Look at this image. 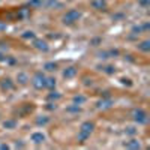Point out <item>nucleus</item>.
Masks as SVG:
<instances>
[{"label":"nucleus","instance_id":"f257e3e1","mask_svg":"<svg viewBox=\"0 0 150 150\" xmlns=\"http://www.w3.org/2000/svg\"><path fill=\"white\" fill-rule=\"evenodd\" d=\"M93 129H95V125L92 122H84L81 125V128H80V132H78V141L80 143L87 141V138L90 137V134L93 132Z\"/></svg>","mask_w":150,"mask_h":150},{"label":"nucleus","instance_id":"f03ea898","mask_svg":"<svg viewBox=\"0 0 150 150\" xmlns=\"http://www.w3.org/2000/svg\"><path fill=\"white\" fill-rule=\"evenodd\" d=\"M45 81H47V77L42 74V72H36L33 75V80H32V84L36 90H42L45 89Z\"/></svg>","mask_w":150,"mask_h":150},{"label":"nucleus","instance_id":"7ed1b4c3","mask_svg":"<svg viewBox=\"0 0 150 150\" xmlns=\"http://www.w3.org/2000/svg\"><path fill=\"white\" fill-rule=\"evenodd\" d=\"M81 18V12L77 11V9H71L68 11L66 14L63 15V23L65 24H74L75 21H78Z\"/></svg>","mask_w":150,"mask_h":150},{"label":"nucleus","instance_id":"20e7f679","mask_svg":"<svg viewBox=\"0 0 150 150\" xmlns=\"http://www.w3.org/2000/svg\"><path fill=\"white\" fill-rule=\"evenodd\" d=\"M132 117H134V120H135L137 123H140V125L147 123V112H146L144 110H141V108L135 110V111L132 112Z\"/></svg>","mask_w":150,"mask_h":150},{"label":"nucleus","instance_id":"39448f33","mask_svg":"<svg viewBox=\"0 0 150 150\" xmlns=\"http://www.w3.org/2000/svg\"><path fill=\"white\" fill-rule=\"evenodd\" d=\"M0 87H2L3 92H9L14 89V83H12L11 78H3L2 81H0Z\"/></svg>","mask_w":150,"mask_h":150},{"label":"nucleus","instance_id":"423d86ee","mask_svg":"<svg viewBox=\"0 0 150 150\" xmlns=\"http://www.w3.org/2000/svg\"><path fill=\"white\" fill-rule=\"evenodd\" d=\"M75 75H77V68H75V66H69V68H66L63 71V78H66V80L74 78Z\"/></svg>","mask_w":150,"mask_h":150},{"label":"nucleus","instance_id":"0eeeda50","mask_svg":"<svg viewBox=\"0 0 150 150\" xmlns=\"http://www.w3.org/2000/svg\"><path fill=\"white\" fill-rule=\"evenodd\" d=\"M33 47L35 48H38V50H41V51H48V44L45 42V41H42V39H35L33 41Z\"/></svg>","mask_w":150,"mask_h":150},{"label":"nucleus","instance_id":"6e6552de","mask_svg":"<svg viewBox=\"0 0 150 150\" xmlns=\"http://www.w3.org/2000/svg\"><path fill=\"white\" fill-rule=\"evenodd\" d=\"M32 141L35 144H42L45 141V135L42 132H33L32 134Z\"/></svg>","mask_w":150,"mask_h":150},{"label":"nucleus","instance_id":"1a4fd4ad","mask_svg":"<svg viewBox=\"0 0 150 150\" xmlns=\"http://www.w3.org/2000/svg\"><path fill=\"white\" fill-rule=\"evenodd\" d=\"M125 147L131 149V150H137V149L141 147V144H140L138 140H131V141H128V143H125Z\"/></svg>","mask_w":150,"mask_h":150},{"label":"nucleus","instance_id":"9d476101","mask_svg":"<svg viewBox=\"0 0 150 150\" xmlns=\"http://www.w3.org/2000/svg\"><path fill=\"white\" fill-rule=\"evenodd\" d=\"M3 128H5V129H15V128H17V120H14V119L5 120V122H3Z\"/></svg>","mask_w":150,"mask_h":150},{"label":"nucleus","instance_id":"9b49d317","mask_svg":"<svg viewBox=\"0 0 150 150\" xmlns=\"http://www.w3.org/2000/svg\"><path fill=\"white\" fill-rule=\"evenodd\" d=\"M17 81H18L20 84H27V81H29L27 74H24V72H18V74H17Z\"/></svg>","mask_w":150,"mask_h":150},{"label":"nucleus","instance_id":"f8f14e48","mask_svg":"<svg viewBox=\"0 0 150 150\" xmlns=\"http://www.w3.org/2000/svg\"><path fill=\"white\" fill-rule=\"evenodd\" d=\"M60 98H62V95H60L59 92H56L54 89H53L51 93H48V95H47V99H48V101H59Z\"/></svg>","mask_w":150,"mask_h":150},{"label":"nucleus","instance_id":"ddd939ff","mask_svg":"<svg viewBox=\"0 0 150 150\" xmlns=\"http://www.w3.org/2000/svg\"><path fill=\"white\" fill-rule=\"evenodd\" d=\"M56 87V78L54 77H48L47 78V81H45V89H54Z\"/></svg>","mask_w":150,"mask_h":150},{"label":"nucleus","instance_id":"4468645a","mask_svg":"<svg viewBox=\"0 0 150 150\" xmlns=\"http://www.w3.org/2000/svg\"><path fill=\"white\" fill-rule=\"evenodd\" d=\"M48 122H50V117H47V116H41V117L36 119V125H38V126H44V125H47Z\"/></svg>","mask_w":150,"mask_h":150},{"label":"nucleus","instance_id":"2eb2a0df","mask_svg":"<svg viewBox=\"0 0 150 150\" xmlns=\"http://www.w3.org/2000/svg\"><path fill=\"white\" fill-rule=\"evenodd\" d=\"M72 101H74V104L81 105V104L86 102V96H83V95H77V96H74V98H72Z\"/></svg>","mask_w":150,"mask_h":150},{"label":"nucleus","instance_id":"dca6fc26","mask_svg":"<svg viewBox=\"0 0 150 150\" xmlns=\"http://www.w3.org/2000/svg\"><path fill=\"white\" fill-rule=\"evenodd\" d=\"M44 69L45 71H50V72H53L57 69V63H54V62H48V63L44 65Z\"/></svg>","mask_w":150,"mask_h":150},{"label":"nucleus","instance_id":"f3484780","mask_svg":"<svg viewBox=\"0 0 150 150\" xmlns=\"http://www.w3.org/2000/svg\"><path fill=\"white\" fill-rule=\"evenodd\" d=\"M138 48L141 50V51H144V53L150 51V41H144V42H141V44L138 45Z\"/></svg>","mask_w":150,"mask_h":150},{"label":"nucleus","instance_id":"a211bd4d","mask_svg":"<svg viewBox=\"0 0 150 150\" xmlns=\"http://www.w3.org/2000/svg\"><path fill=\"white\" fill-rule=\"evenodd\" d=\"M92 5H93V8H96V9H99V11H104V9H105V3L102 2V0H95Z\"/></svg>","mask_w":150,"mask_h":150},{"label":"nucleus","instance_id":"6ab92c4d","mask_svg":"<svg viewBox=\"0 0 150 150\" xmlns=\"http://www.w3.org/2000/svg\"><path fill=\"white\" fill-rule=\"evenodd\" d=\"M111 105V99H107V101H99L98 102V108H108Z\"/></svg>","mask_w":150,"mask_h":150},{"label":"nucleus","instance_id":"aec40b11","mask_svg":"<svg viewBox=\"0 0 150 150\" xmlns=\"http://www.w3.org/2000/svg\"><path fill=\"white\" fill-rule=\"evenodd\" d=\"M21 38L23 39H35V33L33 32H24Z\"/></svg>","mask_w":150,"mask_h":150},{"label":"nucleus","instance_id":"412c9836","mask_svg":"<svg viewBox=\"0 0 150 150\" xmlns=\"http://www.w3.org/2000/svg\"><path fill=\"white\" fill-rule=\"evenodd\" d=\"M66 111H69V112H80V111H81V108H80L77 104H74V105H72V107H69Z\"/></svg>","mask_w":150,"mask_h":150},{"label":"nucleus","instance_id":"4be33fe9","mask_svg":"<svg viewBox=\"0 0 150 150\" xmlns=\"http://www.w3.org/2000/svg\"><path fill=\"white\" fill-rule=\"evenodd\" d=\"M102 71H104L105 74H114V72H116V68H114V66H104Z\"/></svg>","mask_w":150,"mask_h":150},{"label":"nucleus","instance_id":"5701e85b","mask_svg":"<svg viewBox=\"0 0 150 150\" xmlns=\"http://www.w3.org/2000/svg\"><path fill=\"white\" fill-rule=\"evenodd\" d=\"M141 32H143L141 26H134V27H132V33H134V35H140Z\"/></svg>","mask_w":150,"mask_h":150},{"label":"nucleus","instance_id":"b1692460","mask_svg":"<svg viewBox=\"0 0 150 150\" xmlns=\"http://www.w3.org/2000/svg\"><path fill=\"white\" fill-rule=\"evenodd\" d=\"M42 0H30V6H41Z\"/></svg>","mask_w":150,"mask_h":150},{"label":"nucleus","instance_id":"393cba45","mask_svg":"<svg viewBox=\"0 0 150 150\" xmlns=\"http://www.w3.org/2000/svg\"><path fill=\"white\" fill-rule=\"evenodd\" d=\"M122 83H123V84H128V86H132L131 80H128V78H122Z\"/></svg>","mask_w":150,"mask_h":150},{"label":"nucleus","instance_id":"a878e982","mask_svg":"<svg viewBox=\"0 0 150 150\" xmlns=\"http://www.w3.org/2000/svg\"><path fill=\"white\" fill-rule=\"evenodd\" d=\"M90 44H92V45H98V44H101V39H99V38H96V39H93Z\"/></svg>","mask_w":150,"mask_h":150},{"label":"nucleus","instance_id":"bb28decb","mask_svg":"<svg viewBox=\"0 0 150 150\" xmlns=\"http://www.w3.org/2000/svg\"><path fill=\"white\" fill-rule=\"evenodd\" d=\"M126 132H128L129 135H134L137 131H135V128H128V131H126Z\"/></svg>","mask_w":150,"mask_h":150},{"label":"nucleus","instance_id":"cd10ccee","mask_svg":"<svg viewBox=\"0 0 150 150\" xmlns=\"http://www.w3.org/2000/svg\"><path fill=\"white\" fill-rule=\"evenodd\" d=\"M140 5L141 6H149V0H140Z\"/></svg>","mask_w":150,"mask_h":150},{"label":"nucleus","instance_id":"c85d7f7f","mask_svg":"<svg viewBox=\"0 0 150 150\" xmlns=\"http://www.w3.org/2000/svg\"><path fill=\"white\" fill-rule=\"evenodd\" d=\"M141 29H143V30H149V29H150V24H149V23L143 24V26H141Z\"/></svg>","mask_w":150,"mask_h":150},{"label":"nucleus","instance_id":"c756f323","mask_svg":"<svg viewBox=\"0 0 150 150\" xmlns=\"http://www.w3.org/2000/svg\"><path fill=\"white\" fill-rule=\"evenodd\" d=\"M47 110H56V105L54 104H47Z\"/></svg>","mask_w":150,"mask_h":150},{"label":"nucleus","instance_id":"7c9ffc66","mask_svg":"<svg viewBox=\"0 0 150 150\" xmlns=\"http://www.w3.org/2000/svg\"><path fill=\"white\" fill-rule=\"evenodd\" d=\"M15 147H18V149H24V144H23V143H18V141H17V143H15Z\"/></svg>","mask_w":150,"mask_h":150},{"label":"nucleus","instance_id":"2f4dec72","mask_svg":"<svg viewBox=\"0 0 150 150\" xmlns=\"http://www.w3.org/2000/svg\"><path fill=\"white\" fill-rule=\"evenodd\" d=\"M0 149H3V150H8V149H9V146H8V144H0Z\"/></svg>","mask_w":150,"mask_h":150},{"label":"nucleus","instance_id":"473e14b6","mask_svg":"<svg viewBox=\"0 0 150 150\" xmlns=\"http://www.w3.org/2000/svg\"><path fill=\"white\" fill-rule=\"evenodd\" d=\"M6 29V26H3V24H0V30H5Z\"/></svg>","mask_w":150,"mask_h":150},{"label":"nucleus","instance_id":"72a5a7b5","mask_svg":"<svg viewBox=\"0 0 150 150\" xmlns=\"http://www.w3.org/2000/svg\"><path fill=\"white\" fill-rule=\"evenodd\" d=\"M0 45H2V44H0ZM0 50H5V47H0Z\"/></svg>","mask_w":150,"mask_h":150}]
</instances>
